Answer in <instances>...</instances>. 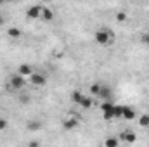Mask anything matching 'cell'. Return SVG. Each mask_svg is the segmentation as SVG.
<instances>
[{"label": "cell", "mask_w": 149, "mask_h": 147, "mask_svg": "<svg viewBox=\"0 0 149 147\" xmlns=\"http://www.w3.org/2000/svg\"><path fill=\"white\" fill-rule=\"evenodd\" d=\"M40 19H43L45 23H50L54 19V10L50 7H42V14H40Z\"/></svg>", "instance_id": "9c48e42d"}, {"label": "cell", "mask_w": 149, "mask_h": 147, "mask_svg": "<svg viewBox=\"0 0 149 147\" xmlns=\"http://www.w3.org/2000/svg\"><path fill=\"white\" fill-rule=\"evenodd\" d=\"M17 73L21 74V76H24V78H28L30 74L33 73V68H31L30 64H19V68H17Z\"/></svg>", "instance_id": "7c38bea8"}, {"label": "cell", "mask_w": 149, "mask_h": 147, "mask_svg": "<svg viewBox=\"0 0 149 147\" xmlns=\"http://www.w3.org/2000/svg\"><path fill=\"white\" fill-rule=\"evenodd\" d=\"M3 23H5V19H3V16L0 14V26H3Z\"/></svg>", "instance_id": "603a6c76"}, {"label": "cell", "mask_w": 149, "mask_h": 147, "mask_svg": "<svg viewBox=\"0 0 149 147\" xmlns=\"http://www.w3.org/2000/svg\"><path fill=\"white\" fill-rule=\"evenodd\" d=\"M97 97H101L102 101H109L113 97V90H111V87H108V85H102L101 83V90H99V95Z\"/></svg>", "instance_id": "ba28073f"}, {"label": "cell", "mask_w": 149, "mask_h": 147, "mask_svg": "<svg viewBox=\"0 0 149 147\" xmlns=\"http://www.w3.org/2000/svg\"><path fill=\"white\" fill-rule=\"evenodd\" d=\"M137 140V135L134 130H123L120 133V142H127V144H134Z\"/></svg>", "instance_id": "5b68a950"}, {"label": "cell", "mask_w": 149, "mask_h": 147, "mask_svg": "<svg viewBox=\"0 0 149 147\" xmlns=\"http://www.w3.org/2000/svg\"><path fill=\"white\" fill-rule=\"evenodd\" d=\"M21 35H23V31H21L19 28H9V30H7V37L12 38V40H17V38H21Z\"/></svg>", "instance_id": "5bb4252c"}, {"label": "cell", "mask_w": 149, "mask_h": 147, "mask_svg": "<svg viewBox=\"0 0 149 147\" xmlns=\"http://www.w3.org/2000/svg\"><path fill=\"white\" fill-rule=\"evenodd\" d=\"M99 90H101V83H92V85L88 87V94H90L92 97H97V95H99Z\"/></svg>", "instance_id": "e0dca14e"}, {"label": "cell", "mask_w": 149, "mask_h": 147, "mask_svg": "<svg viewBox=\"0 0 149 147\" xmlns=\"http://www.w3.org/2000/svg\"><path fill=\"white\" fill-rule=\"evenodd\" d=\"M135 118V111L130 106H121V119H134Z\"/></svg>", "instance_id": "30bf717a"}, {"label": "cell", "mask_w": 149, "mask_h": 147, "mask_svg": "<svg viewBox=\"0 0 149 147\" xmlns=\"http://www.w3.org/2000/svg\"><path fill=\"white\" fill-rule=\"evenodd\" d=\"M141 42H142L144 45H148V47H149V31H146V33H142V35H141Z\"/></svg>", "instance_id": "7402d4cb"}, {"label": "cell", "mask_w": 149, "mask_h": 147, "mask_svg": "<svg viewBox=\"0 0 149 147\" xmlns=\"http://www.w3.org/2000/svg\"><path fill=\"white\" fill-rule=\"evenodd\" d=\"M3 2H5V0H0V5H2V3H3Z\"/></svg>", "instance_id": "cb8c5ba5"}, {"label": "cell", "mask_w": 149, "mask_h": 147, "mask_svg": "<svg viewBox=\"0 0 149 147\" xmlns=\"http://www.w3.org/2000/svg\"><path fill=\"white\" fill-rule=\"evenodd\" d=\"M78 123H80V121H78V116H73V114H71V116H68V118L63 121V126H64V130H74V128L78 126Z\"/></svg>", "instance_id": "52a82bcc"}, {"label": "cell", "mask_w": 149, "mask_h": 147, "mask_svg": "<svg viewBox=\"0 0 149 147\" xmlns=\"http://www.w3.org/2000/svg\"><path fill=\"white\" fill-rule=\"evenodd\" d=\"M114 106L116 104H113L111 101H104L102 102V106H101V111H102V118L104 119H116V114H114Z\"/></svg>", "instance_id": "3957f363"}, {"label": "cell", "mask_w": 149, "mask_h": 147, "mask_svg": "<svg viewBox=\"0 0 149 147\" xmlns=\"http://www.w3.org/2000/svg\"><path fill=\"white\" fill-rule=\"evenodd\" d=\"M24 85H26V78H24V76H21L19 73L10 74V76H9V88H10V90L19 92V90H23V88H24Z\"/></svg>", "instance_id": "7a4b0ae2"}, {"label": "cell", "mask_w": 149, "mask_h": 147, "mask_svg": "<svg viewBox=\"0 0 149 147\" xmlns=\"http://www.w3.org/2000/svg\"><path fill=\"white\" fill-rule=\"evenodd\" d=\"M139 125L144 126V128H149V114H142L139 118Z\"/></svg>", "instance_id": "d6986e66"}, {"label": "cell", "mask_w": 149, "mask_h": 147, "mask_svg": "<svg viewBox=\"0 0 149 147\" xmlns=\"http://www.w3.org/2000/svg\"><path fill=\"white\" fill-rule=\"evenodd\" d=\"M70 99H71V102H74V104L78 106V104H80V101L83 99L81 90H73V92H71V95H70Z\"/></svg>", "instance_id": "2e32d148"}, {"label": "cell", "mask_w": 149, "mask_h": 147, "mask_svg": "<svg viewBox=\"0 0 149 147\" xmlns=\"http://www.w3.org/2000/svg\"><path fill=\"white\" fill-rule=\"evenodd\" d=\"M5 2H16V0H5Z\"/></svg>", "instance_id": "d4e9b609"}, {"label": "cell", "mask_w": 149, "mask_h": 147, "mask_svg": "<svg viewBox=\"0 0 149 147\" xmlns=\"http://www.w3.org/2000/svg\"><path fill=\"white\" fill-rule=\"evenodd\" d=\"M104 146L106 147H118L120 146V139H116V137H109V139L104 140Z\"/></svg>", "instance_id": "ac0fdd59"}, {"label": "cell", "mask_w": 149, "mask_h": 147, "mask_svg": "<svg viewBox=\"0 0 149 147\" xmlns=\"http://www.w3.org/2000/svg\"><path fill=\"white\" fill-rule=\"evenodd\" d=\"M7 126H9V121H7L5 118H0V132L7 130Z\"/></svg>", "instance_id": "44dd1931"}, {"label": "cell", "mask_w": 149, "mask_h": 147, "mask_svg": "<svg viewBox=\"0 0 149 147\" xmlns=\"http://www.w3.org/2000/svg\"><path fill=\"white\" fill-rule=\"evenodd\" d=\"M17 102H19L21 106H28V104L31 102V97H30V94H26V92L19 90V95H17Z\"/></svg>", "instance_id": "8fae6325"}, {"label": "cell", "mask_w": 149, "mask_h": 147, "mask_svg": "<svg viewBox=\"0 0 149 147\" xmlns=\"http://www.w3.org/2000/svg\"><path fill=\"white\" fill-rule=\"evenodd\" d=\"M40 14H42V5H31L26 10V17L28 19H40Z\"/></svg>", "instance_id": "8992f818"}, {"label": "cell", "mask_w": 149, "mask_h": 147, "mask_svg": "<svg viewBox=\"0 0 149 147\" xmlns=\"http://www.w3.org/2000/svg\"><path fill=\"white\" fill-rule=\"evenodd\" d=\"M116 23H127V14L125 12H116Z\"/></svg>", "instance_id": "ffe728a7"}, {"label": "cell", "mask_w": 149, "mask_h": 147, "mask_svg": "<svg viewBox=\"0 0 149 147\" xmlns=\"http://www.w3.org/2000/svg\"><path fill=\"white\" fill-rule=\"evenodd\" d=\"M78 106H81L83 109H90V107L94 106V99H92V97H85V95H83V99L80 101V104H78Z\"/></svg>", "instance_id": "9a60e30c"}, {"label": "cell", "mask_w": 149, "mask_h": 147, "mask_svg": "<svg viewBox=\"0 0 149 147\" xmlns=\"http://www.w3.org/2000/svg\"><path fill=\"white\" fill-rule=\"evenodd\" d=\"M28 80H30V83L33 85V87H43V85H47V76L43 73H33L28 76Z\"/></svg>", "instance_id": "277c9868"}, {"label": "cell", "mask_w": 149, "mask_h": 147, "mask_svg": "<svg viewBox=\"0 0 149 147\" xmlns=\"http://www.w3.org/2000/svg\"><path fill=\"white\" fill-rule=\"evenodd\" d=\"M94 38H95V42L101 47H109L113 42H114V33H113V30H109V28H99L94 33Z\"/></svg>", "instance_id": "6da1fadb"}, {"label": "cell", "mask_w": 149, "mask_h": 147, "mask_svg": "<svg viewBox=\"0 0 149 147\" xmlns=\"http://www.w3.org/2000/svg\"><path fill=\"white\" fill-rule=\"evenodd\" d=\"M26 128H28L30 132H38V130L42 128V121H38V119H30V121L26 123Z\"/></svg>", "instance_id": "4fadbf2b"}]
</instances>
